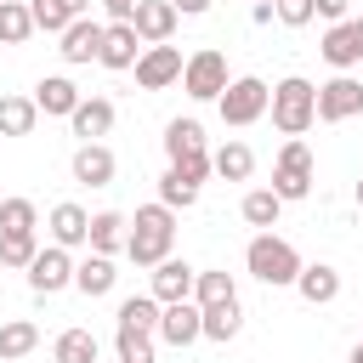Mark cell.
<instances>
[{
  "instance_id": "cell-1",
  "label": "cell",
  "mask_w": 363,
  "mask_h": 363,
  "mask_svg": "<svg viewBox=\"0 0 363 363\" xmlns=\"http://www.w3.org/2000/svg\"><path fill=\"white\" fill-rule=\"evenodd\" d=\"M170 244H176V210L170 204H142L136 216H130V233H125V255L136 261V267H159L164 255H170Z\"/></svg>"
},
{
  "instance_id": "cell-2",
  "label": "cell",
  "mask_w": 363,
  "mask_h": 363,
  "mask_svg": "<svg viewBox=\"0 0 363 363\" xmlns=\"http://www.w3.org/2000/svg\"><path fill=\"white\" fill-rule=\"evenodd\" d=\"M244 267L261 278V284H272V289H284V284H295L301 278V250L289 244V238H278V233H255L250 238V250H244Z\"/></svg>"
},
{
  "instance_id": "cell-3",
  "label": "cell",
  "mask_w": 363,
  "mask_h": 363,
  "mask_svg": "<svg viewBox=\"0 0 363 363\" xmlns=\"http://www.w3.org/2000/svg\"><path fill=\"white\" fill-rule=\"evenodd\" d=\"M272 125H278L284 136H306V130L318 125V85L301 79V74L278 79V85H272Z\"/></svg>"
},
{
  "instance_id": "cell-4",
  "label": "cell",
  "mask_w": 363,
  "mask_h": 363,
  "mask_svg": "<svg viewBox=\"0 0 363 363\" xmlns=\"http://www.w3.org/2000/svg\"><path fill=\"white\" fill-rule=\"evenodd\" d=\"M164 159H170V170H182L187 182H204L216 164H210V153H204V125L199 119H170L164 125Z\"/></svg>"
},
{
  "instance_id": "cell-5",
  "label": "cell",
  "mask_w": 363,
  "mask_h": 363,
  "mask_svg": "<svg viewBox=\"0 0 363 363\" xmlns=\"http://www.w3.org/2000/svg\"><path fill=\"white\" fill-rule=\"evenodd\" d=\"M216 108H221V125L244 130V125H255V119L272 108V85L255 79V74H238V79H227V91L216 96Z\"/></svg>"
},
{
  "instance_id": "cell-6",
  "label": "cell",
  "mask_w": 363,
  "mask_h": 363,
  "mask_svg": "<svg viewBox=\"0 0 363 363\" xmlns=\"http://www.w3.org/2000/svg\"><path fill=\"white\" fill-rule=\"evenodd\" d=\"M272 193H278L284 204H295V199H306V193H312V147H306L301 136H289V142L278 147V164H272Z\"/></svg>"
},
{
  "instance_id": "cell-7",
  "label": "cell",
  "mask_w": 363,
  "mask_h": 363,
  "mask_svg": "<svg viewBox=\"0 0 363 363\" xmlns=\"http://www.w3.org/2000/svg\"><path fill=\"white\" fill-rule=\"evenodd\" d=\"M227 57L216 51V45H204V51H193L187 57V68H182V91L193 96V102H216L221 91H227Z\"/></svg>"
},
{
  "instance_id": "cell-8",
  "label": "cell",
  "mask_w": 363,
  "mask_h": 363,
  "mask_svg": "<svg viewBox=\"0 0 363 363\" xmlns=\"http://www.w3.org/2000/svg\"><path fill=\"white\" fill-rule=\"evenodd\" d=\"M318 51H323V62H329L335 74H352V68L363 62V17H340V23H329Z\"/></svg>"
},
{
  "instance_id": "cell-9",
  "label": "cell",
  "mask_w": 363,
  "mask_h": 363,
  "mask_svg": "<svg viewBox=\"0 0 363 363\" xmlns=\"http://www.w3.org/2000/svg\"><path fill=\"white\" fill-rule=\"evenodd\" d=\"M182 68H187V57H182V45H147L142 57H136V85L142 91H164V85H176L182 79Z\"/></svg>"
},
{
  "instance_id": "cell-10",
  "label": "cell",
  "mask_w": 363,
  "mask_h": 363,
  "mask_svg": "<svg viewBox=\"0 0 363 363\" xmlns=\"http://www.w3.org/2000/svg\"><path fill=\"white\" fill-rule=\"evenodd\" d=\"M357 113H363V79L335 74L329 85H318V119L323 125H340V119H357Z\"/></svg>"
},
{
  "instance_id": "cell-11",
  "label": "cell",
  "mask_w": 363,
  "mask_h": 363,
  "mask_svg": "<svg viewBox=\"0 0 363 363\" xmlns=\"http://www.w3.org/2000/svg\"><path fill=\"white\" fill-rule=\"evenodd\" d=\"M74 284V255L62 250V244H45L34 261H28V289L34 295H57V289H68Z\"/></svg>"
},
{
  "instance_id": "cell-12",
  "label": "cell",
  "mask_w": 363,
  "mask_h": 363,
  "mask_svg": "<svg viewBox=\"0 0 363 363\" xmlns=\"http://www.w3.org/2000/svg\"><path fill=\"white\" fill-rule=\"evenodd\" d=\"M164 346H193V340H204V306L199 301H170L164 312H159V329H153Z\"/></svg>"
},
{
  "instance_id": "cell-13",
  "label": "cell",
  "mask_w": 363,
  "mask_h": 363,
  "mask_svg": "<svg viewBox=\"0 0 363 363\" xmlns=\"http://www.w3.org/2000/svg\"><path fill=\"white\" fill-rule=\"evenodd\" d=\"M68 170H74V182H79V187H108V182H113V170H119V159H113V147H108V142H79V147H74V159H68Z\"/></svg>"
},
{
  "instance_id": "cell-14",
  "label": "cell",
  "mask_w": 363,
  "mask_h": 363,
  "mask_svg": "<svg viewBox=\"0 0 363 363\" xmlns=\"http://www.w3.org/2000/svg\"><path fill=\"white\" fill-rule=\"evenodd\" d=\"M142 51H147V40L136 34V23H108V34H102V57H96V62L119 74V68H136Z\"/></svg>"
},
{
  "instance_id": "cell-15",
  "label": "cell",
  "mask_w": 363,
  "mask_h": 363,
  "mask_svg": "<svg viewBox=\"0 0 363 363\" xmlns=\"http://www.w3.org/2000/svg\"><path fill=\"white\" fill-rule=\"evenodd\" d=\"M102 34H108V23H96V17H74L68 28H62V62H91V57H102Z\"/></svg>"
},
{
  "instance_id": "cell-16",
  "label": "cell",
  "mask_w": 363,
  "mask_h": 363,
  "mask_svg": "<svg viewBox=\"0 0 363 363\" xmlns=\"http://www.w3.org/2000/svg\"><path fill=\"white\" fill-rule=\"evenodd\" d=\"M45 227H51V244H62V250H79V244H91V216H85V210H79L74 199L51 204Z\"/></svg>"
},
{
  "instance_id": "cell-17",
  "label": "cell",
  "mask_w": 363,
  "mask_h": 363,
  "mask_svg": "<svg viewBox=\"0 0 363 363\" xmlns=\"http://www.w3.org/2000/svg\"><path fill=\"white\" fill-rule=\"evenodd\" d=\"M193 284H199V272L187 267V261H176V255H164L159 267H153V278H147V289L170 306V301H193Z\"/></svg>"
},
{
  "instance_id": "cell-18",
  "label": "cell",
  "mask_w": 363,
  "mask_h": 363,
  "mask_svg": "<svg viewBox=\"0 0 363 363\" xmlns=\"http://www.w3.org/2000/svg\"><path fill=\"white\" fill-rule=\"evenodd\" d=\"M34 102H40V113H51V119H68V113L79 108V85H74L68 74H45V79L34 85Z\"/></svg>"
},
{
  "instance_id": "cell-19",
  "label": "cell",
  "mask_w": 363,
  "mask_h": 363,
  "mask_svg": "<svg viewBox=\"0 0 363 363\" xmlns=\"http://www.w3.org/2000/svg\"><path fill=\"white\" fill-rule=\"evenodd\" d=\"M68 125H74L79 142H96V136L113 130V102H108V96H79V108L68 113Z\"/></svg>"
},
{
  "instance_id": "cell-20",
  "label": "cell",
  "mask_w": 363,
  "mask_h": 363,
  "mask_svg": "<svg viewBox=\"0 0 363 363\" xmlns=\"http://www.w3.org/2000/svg\"><path fill=\"white\" fill-rule=\"evenodd\" d=\"M176 17H182V11H176L170 0H142L130 23H136V34H142L147 45H164V40L176 34Z\"/></svg>"
},
{
  "instance_id": "cell-21",
  "label": "cell",
  "mask_w": 363,
  "mask_h": 363,
  "mask_svg": "<svg viewBox=\"0 0 363 363\" xmlns=\"http://www.w3.org/2000/svg\"><path fill=\"white\" fill-rule=\"evenodd\" d=\"M113 284H119L113 255H96V250H91L85 261H74V289H79V295H91V301H96V295H108Z\"/></svg>"
},
{
  "instance_id": "cell-22",
  "label": "cell",
  "mask_w": 363,
  "mask_h": 363,
  "mask_svg": "<svg viewBox=\"0 0 363 363\" xmlns=\"http://www.w3.org/2000/svg\"><path fill=\"white\" fill-rule=\"evenodd\" d=\"M295 289H301V301H306V306H329V301L340 295V272H335L329 261H312V267H301Z\"/></svg>"
},
{
  "instance_id": "cell-23",
  "label": "cell",
  "mask_w": 363,
  "mask_h": 363,
  "mask_svg": "<svg viewBox=\"0 0 363 363\" xmlns=\"http://www.w3.org/2000/svg\"><path fill=\"white\" fill-rule=\"evenodd\" d=\"M210 164H216V176L221 182H250V170H255V153H250V142H221L216 153H210Z\"/></svg>"
},
{
  "instance_id": "cell-24",
  "label": "cell",
  "mask_w": 363,
  "mask_h": 363,
  "mask_svg": "<svg viewBox=\"0 0 363 363\" xmlns=\"http://www.w3.org/2000/svg\"><path fill=\"white\" fill-rule=\"evenodd\" d=\"M125 233H130V221H125L119 210H96V216H91V250H96V255L125 250Z\"/></svg>"
},
{
  "instance_id": "cell-25",
  "label": "cell",
  "mask_w": 363,
  "mask_h": 363,
  "mask_svg": "<svg viewBox=\"0 0 363 363\" xmlns=\"http://www.w3.org/2000/svg\"><path fill=\"white\" fill-rule=\"evenodd\" d=\"M40 346V329L28 323V318H6L0 323V363H17V357H28Z\"/></svg>"
},
{
  "instance_id": "cell-26",
  "label": "cell",
  "mask_w": 363,
  "mask_h": 363,
  "mask_svg": "<svg viewBox=\"0 0 363 363\" xmlns=\"http://www.w3.org/2000/svg\"><path fill=\"white\" fill-rule=\"evenodd\" d=\"M238 210H244V221H250V227H261V233H272V227H278V210H284V199H278L272 187H250Z\"/></svg>"
},
{
  "instance_id": "cell-27",
  "label": "cell",
  "mask_w": 363,
  "mask_h": 363,
  "mask_svg": "<svg viewBox=\"0 0 363 363\" xmlns=\"http://www.w3.org/2000/svg\"><path fill=\"white\" fill-rule=\"evenodd\" d=\"M34 119H40L34 96H0V136H28Z\"/></svg>"
},
{
  "instance_id": "cell-28",
  "label": "cell",
  "mask_w": 363,
  "mask_h": 363,
  "mask_svg": "<svg viewBox=\"0 0 363 363\" xmlns=\"http://www.w3.org/2000/svg\"><path fill=\"white\" fill-rule=\"evenodd\" d=\"M96 352H102V346H96L91 329H62V335L51 340V357H57V363H96Z\"/></svg>"
},
{
  "instance_id": "cell-29",
  "label": "cell",
  "mask_w": 363,
  "mask_h": 363,
  "mask_svg": "<svg viewBox=\"0 0 363 363\" xmlns=\"http://www.w3.org/2000/svg\"><path fill=\"white\" fill-rule=\"evenodd\" d=\"M244 329V312H238V301H221V306H204V340H233Z\"/></svg>"
},
{
  "instance_id": "cell-30",
  "label": "cell",
  "mask_w": 363,
  "mask_h": 363,
  "mask_svg": "<svg viewBox=\"0 0 363 363\" xmlns=\"http://www.w3.org/2000/svg\"><path fill=\"white\" fill-rule=\"evenodd\" d=\"M34 34V11L23 0H0V45H23Z\"/></svg>"
},
{
  "instance_id": "cell-31",
  "label": "cell",
  "mask_w": 363,
  "mask_h": 363,
  "mask_svg": "<svg viewBox=\"0 0 363 363\" xmlns=\"http://www.w3.org/2000/svg\"><path fill=\"white\" fill-rule=\"evenodd\" d=\"M113 352H119V363H153V329L119 323V335H113Z\"/></svg>"
},
{
  "instance_id": "cell-32",
  "label": "cell",
  "mask_w": 363,
  "mask_h": 363,
  "mask_svg": "<svg viewBox=\"0 0 363 363\" xmlns=\"http://www.w3.org/2000/svg\"><path fill=\"white\" fill-rule=\"evenodd\" d=\"M159 312H164V301L147 289V295H125L119 301V323H136V329H159Z\"/></svg>"
},
{
  "instance_id": "cell-33",
  "label": "cell",
  "mask_w": 363,
  "mask_h": 363,
  "mask_svg": "<svg viewBox=\"0 0 363 363\" xmlns=\"http://www.w3.org/2000/svg\"><path fill=\"white\" fill-rule=\"evenodd\" d=\"M159 204H170V210H193V204H199V182H187L182 170H164V176H159Z\"/></svg>"
},
{
  "instance_id": "cell-34",
  "label": "cell",
  "mask_w": 363,
  "mask_h": 363,
  "mask_svg": "<svg viewBox=\"0 0 363 363\" xmlns=\"http://www.w3.org/2000/svg\"><path fill=\"white\" fill-rule=\"evenodd\" d=\"M193 301H199V306L238 301V284H233V272H199V284H193Z\"/></svg>"
},
{
  "instance_id": "cell-35",
  "label": "cell",
  "mask_w": 363,
  "mask_h": 363,
  "mask_svg": "<svg viewBox=\"0 0 363 363\" xmlns=\"http://www.w3.org/2000/svg\"><path fill=\"white\" fill-rule=\"evenodd\" d=\"M40 255V238L34 233H0V267H17L28 272V261Z\"/></svg>"
},
{
  "instance_id": "cell-36",
  "label": "cell",
  "mask_w": 363,
  "mask_h": 363,
  "mask_svg": "<svg viewBox=\"0 0 363 363\" xmlns=\"http://www.w3.org/2000/svg\"><path fill=\"white\" fill-rule=\"evenodd\" d=\"M34 227H40L34 199H0V233H34Z\"/></svg>"
},
{
  "instance_id": "cell-37",
  "label": "cell",
  "mask_w": 363,
  "mask_h": 363,
  "mask_svg": "<svg viewBox=\"0 0 363 363\" xmlns=\"http://www.w3.org/2000/svg\"><path fill=\"white\" fill-rule=\"evenodd\" d=\"M28 11H34V28H45V34H62L74 23V11L62 0H28Z\"/></svg>"
},
{
  "instance_id": "cell-38",
  "label": "cell",
  "mask_w": 363,
  "mask_h": 363,
  "mask_svg": "<svg viewBox=\"0 0 363 363\" xmlns=\"http://www.w3.org/2000/svg\"><path fill=\"white\" fill-rule=\"evenodd\" d=\"M272 11H278L284 28H306L318 17V0H272Z\"/></svg>"
},
{
  "instance_id": "cell-39",
  "label": "cell",
  "mask_w": 363,
  "mask_h": 363,
  "mask_svg": "<svg viewBox=\"0 0 363 363\" xmlns=\"http://www.w3.org/2000/svg\"><path fill=\"white\" fill-rule=\"evenodd\" d=\"M136 6H142V0H102V11H108L113 23H130V17H136Z\"/></svg>"
},
{
  "instance_id": "cell-40",
  "label": "cell",
  "mask_w": 363,
  "mask_h": 363,
  "mask_svg": "<svg viewBox=\"0 0 363 363\" xmlns=\"http://www.w3.org/2000/svg\"><path fill=\"white\" fill-rule=\"evenodd\" d=\"M346 6H352V0H318V17H329V23H340V17H346Z\"/></svg>"
},
{
  "instance_id": "cell-41",
  "label": "cell",
  "mask_w": 363,
  "mask_h": 363,
  "mask_svg": "<svg viewBox=\"0 0 363 363\" xmlns=\"http://www.w3.org/2000/svg\"><path fill=\"white\" fill-rule=\"evenodd\" d=\"M170 6H176L182 17H204V11H210V0H170Z\"/></svg>"
},
{
  "instance_id": "cell-42",
  "label": "cell",
  "mask_w": 363,
  "mask_h": 363,
  "mask_svg": "<svg viewBox=\"0 0 363 363\" xmlns=\"http://www.w3.org/2000/svg\"><path fill=\"white\" fill-rule=\"evenodd\" d=\"M250 17H255V23H272L278 11H272V0H255V6H250Z\"/></svg>"
},
{
  "instance_id": "cell-43",
  "label": "cell",
  "mask_w": 363,
  "mask_h": 363,
  "mask_svg": "<svg viewBox=\"0 0 363 363\" xmlns=\"http://www.w3.org/2000/svg\"><path fill=\"white\" fill-rule=\"evenodd\" d=\"M62 6H68L74 17H85V11H91V0H62Z\"/></svg>"
},
{
  "instance_id": "cell-44",
  "label": "cell",
  "mask_w": 363,
  "mask_h": 363,
  "mask_svg": "<svg viewBox=\"0 0 363 363\" xmlns=\"http://www.w3.org/2000/svg\"><path fill=\"white\" fill-rule=\"evenodd\" d=\"M352 199H357V210H363V176H357V187H352Z\"/></svg>"
},
{
  "instance_id": "cell-45",
  "label": "cell",
  "mask_w": 363,
  "mask_h": 363,
  "mask_svg": "<svg viewBox=\"0 0 363 363\" xmlns=\"http://www.w3.org/2000/svg\"><path fill=\"white\" fill-rule=\"evenodd\" d=\"M346 363H363V340H357V346H352V357H346Z\"/></svg>"
}]
</instances>
